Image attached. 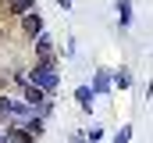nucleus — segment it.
<instances>
[{
  "label": "nucleus",
  "mask_w": 153,
  "mask_h": 143,
  "mask_svg": "<svg viewBox=\"0 0 153 143\" xmlns=\"http://www.w3.org/2000/svg\"><path fill=\"white\" fill-rule=\"evenodd\" d=\"M29 82L36 86V90H43V93H53L57 90V68H53V61H39L36 68H32V75H29Z\"/></svg>",
  "instance_id": "f257e3e1"
},
{
  "label": "nucleus",
  "mask_w": 153,
  "mask_h": 143,
  "mask_svg": "<svg viewBox=\"0 0 153 143\" xmlns=\"http://www.w3.org/2000/svg\"><path fill=\"white\" fill-rule=\"evenodd\" d=\"M71 143H89V140H82V136H71Z\"/></svg>",
  "instance_id": "4468645a"
},
{
  "label": "nucleus",
  "mask_w": 153,
  "mask_h": 143,
  "mask_svg": "<svg viewBox=\"0 0 153 143\" xmlns=\"http://www.w3.org/2000/svg\"><path fill=\"white\" fill-rule=\"evenodd\" d=\"M4 143H32V136L22 125H11V129H4Z\"/></svg>",
  "instance_id": "20e7f679"
},
{
  "label": "nucleus",
  "mask_w": 153,
  "mask_h": 143,
  "mask_svg": "<svg viewBox=\"0 0 153 143\" xmlns=\"http://www.w3.org/2000/svg\"><path fill=\"white\" fill-rule=\"evenodd\" d=\"M111 86H114V82H111V75H107V72H96V75H93V82H89V90H93V93H107Z\"/></svg>",
  "instance_id": "423d86ee"
},
{
  "label": "nucleus",
  "mask_w": 153,
  "mask_h": 143,
  "mask_svg": "<svg viewBox=\"0 0 153 143\" xmlns=\"http://www.w3.org/2000/svg\"><path fill=\"white\" fill-rule=\"evenodd\" d=\"M32 7H36V0H11V14H32Z\"/></svg>",
  "instance_id": "1a4fd4ad"
},
{
  "label": "nucleus",
  "mask_w": 153,
  "mask_h": 143,
  "mask_svg": "<svg viewBox=\"0 0 153 143\" xmlns=\"http://www.w3.org/2000/svg\"><path fill=\"white\" fill-rule=\"evenodd\" d=\"M50 54H53V39H50L46 32H39L36 36V57L39 61H50Z\"/></svg>",
  "instance_id": "7ed1b4c3"
},
{
  "label": "nucleus",
  "mask_w": 153,
  "mask_h": 143,
  "mask_svg": "<svg viewBox=\"0 0 153 143\" xmlns=\"http://www.w3.org/2000/svg\"><path fill=\"white\" fill-rule=\"evenodd\" d=\"M36 111L29 104H18V100H7V97H0V118L4 122H29Z\"/></svg>",
  "instance_id": "f03ea898"
},
{
  "label": "nucleus",
  "mask_w": 153,
  "mask_h": 143,
  "mask_svg": "<svg viewBox=\"0 0 153 143\" xmlns=\"http://www.w3.org/2000/svg\"><path fill=\"white\" fill-rule=\"evenodd\" d=\"M128 140H132V125H125V129H117L114 143H128Z\"/></svg>",
  "instance_id": "f8f14e48"
},
{
  "label": "nucleus",
  "mask_w": 153,
  "mask_h": 143,
  "mask_svg": "<svg viewBox=\"0 0 153 143\" xmlns=\"http://www.w3.org/2000/svg\"><path fill=\"white\" fill-rule=\"evenodd\" d=\"M85 140L89 143H96V140H103V125H93L89 132H85Z\"/></svg>",
  "instance_id": "9b49d317"
},
{
  "label": "nucleus",
  "mask_w": 153,
  "mask_h": 143,
  "mask_svg": "<svg viewBox=\"0 0 153 143\" xmlns=\"http://www.w3.org/2000/svg\"><path fill=\"white\" fill-rule=\"evenodd\" d=\"M57 4H61V7H64V11H71V0H57Z\"/></svg>",
  "instance_id": "ddd939ff"
},
{
  "label": "nucleus",
  "mask_w": 153,
  "mask_h": 143,
  "mask_svg": "<svg viewBox=\"0 0 153 143\" xmlns=\"http://www.w3.org/2000/svg\"><path fill=\"white\" fill-rule=\"evenodd\" d=\"M22 29H25V36L36 39V36L43 32V18H39V14H25V18H22Z\"/></svg>",
  "instance_id": "39448f33"
},
{
  "label": "nucleus",
  "mask_w": 153,
  "mask_h": 143,
  "mask_svg": "<svg viewBox=\"0 0 153 143\" xmlns=\"http://www.w3.org/2000/svg\"><path fill=\"white\" fill-rule=\"evenodd\" d=\"M117 25L121 29L132 25V0H117Z\"/></svg>",
  "instance_id": "0eeeda50"
},
{
  "label": "nucleus",
  "mask_w": 153,
  "mask_h": 143,
  "mask_svg": "<svg viewBox=\"0 0 153 143\" xmlns=\"http://www.w3.org/2000/svg\"><path fill=\"white\" fill-rule=\"evenodd\" d=\"M93 97H96V93H93L89 86H78V90H75V100H78L82 111H93Z\"/></svg>",
  "instance_id": "6e6552de"
},
{
  "label": "nucleus",
  "mask_w": 153,
  "mask_h": 143,
  "mask_svg": "<svg viewBox=\"0 0 153 143\" xmlns=\"http://www.w3.org/2000/svg\"><path fill=\"white\" fill-rule=\"evenodd\" d=\"M111 82H114V86H121V90H128V86H132V75H128V72L121 68V72L114 75V79H111Z\"/></svg>",
  "instance_id": "9d476101"
},
{
  "label": "nucleus",
  "mask_w": 153,
  "mask_h": 143,
  "mask_svg": "<svg viewBox=\"0 0 153 143\" xmlns=\"http://www.w3.org/2000/svg\"><path fill=\"white\" fill-rule=\"evenodd\" d=\"M0 143H4V129H0Z\"/></svg>",
  "instance_id": "2eb2a0df"
}]
</instances>
